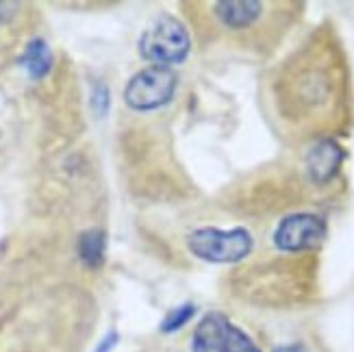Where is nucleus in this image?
<instances>
[{"label":"nucleus","mask_w":354,"mask_h":352,"mask_svg":"<svg viewBox=\"0 0 354 352\" xmlns=\"http://www.w3.org/2000/svg\"><path fill=\"white\" fill-rule=\"evenodd\" d=\"M189 250L209 263H237L243 261L254 248V239L250 231L237 226V228H215L205 226L194 231L187 239Z\"/></svg>","instance_id":"f257e3e1"},{"label":"nucleus","mask_w":354,"mask_h":352,"mask_svg":"<svg viewBox=\"0 0 354 352\" xmlns=\"http://www.w3.org/2000/svg\"><path fill=\"white\" fill-rule=\"evenodd\" d=\"M192 41L185 24L172 15H159L140 39V53L152 64L167 68L170 64H180L189 55Z\"/></svg>","instance_id":"f03ea898"},{"label":"nucleus","mask_w":354,"mask_h":352,"mask_svg":"<svg viewBox=\"0 0 354 352\" xmlns=\"http://www.w3.org/2000/svg\"><path fill=\"white\" fill-rule=\"evenodd\" d=\"M192 352H261V350L226 315L209 313L194 331Z\"/></svg>","instance_id":"7ed1b4c3"},{"label":"nucleus","mask_w":354,"mask_h":352,"mask_svg":"<svg viewBox=\"0 0 354 352\" xmlns=\"http://www.w3.org/2000/svg\"><path fill=\"white\" fill-rule=\"evenodd\" d=\"M335 83L337 81L333 79V70L328 66H322V61L306 66L304 61V66L294 72V81L289 83L291 96L285 100H289L291 106L302 113H306V109L315 111L319 106L330 104Z\"/></svg>","instance_id":"20e7f679"},{"label":"nucleus","mask_w":354,"mask_h":352,"mask_svg":"<svg viewBox=\"0 0 354 352\" xmlns=\"http://www.w3.org/2000/svg\"><path fill=\"white\" fill-rule=\"evenodd\" d=\"M176 76L170 68L150 66L137 72L124 89V100L135 111L159 109L174 96Z\"/></svg>","instance_id":"39448f33"},{"label":"nucleus","mask_w":354,"mask_h":352,"mask_svg":"<svg viewBox=\"0 0 354 352\" xmlns=\"http://www.w3.org/2000/svg\"><path fill=\"white\" fill-rule=\"evenodd\" d=\"M326 239V222L313 213H294L281 220L274 231V246L281 252H304Z\"/></svg>","instance_id":"423d86ee"},{"label":"nucleus","mask_w":354,"mask_h":352,"mask_svg":"<svg viewBox=\"0 0 354 352\" xmlns=\"http://www.w3.org/2000/svg\"><path fill=\"white\" fill-rule=\"evenodd\" d=\"M211 13L215 22L230 33H243L261 24L263 15L268 13L266 3H254V0H226V3H213Z\"/></svg>","instance_id":"0eeeda50"},{"label":"nucleus","mask_w":354,"mask_h":352,"mask_svg":"<svg viewBox=\"0 0 354 352\" xmlns=\"http://www.w3.org/2000/svg\"><path fill=\"white\" fill-rule=\"evenodd\" d=\"M346 152L335 140H319L306 152V172L315 183H328L344 163Z\"/></svg>","instance_id":"6e6552de"},{"label":"nucleus","mask_w":354,"mask_h":352,"mask_svg":"<svg viewBox=\"0 0 354 352\" xmlns=\"http://www.w3.org/2000/svg\"><path fill=\"white\" fill-rule=\"evenodd\" d=\"M22 61H24V66H26L28 74L33 76V79H41V76L48 74L50 64H53V57H50L48 44L41 41V39L30 41Z\"/></svg>","instance_id":"1a4fd4ad"},{"label":"nucleus","mask_w":354,"mask_h":352,"mask_svg":"<svg viewBox=\"0 0 354 352\" xmlns=\"http://www.w3.org/2000/svg\"><path fill=\"white\" fill-rule=\"evenodd\" d=\"M79 252H81V259L91 266L96 268L102 263V254H104V239L98 231H91V233H85L79 241Z\"/></svg>","instance_id":"9d476101"},{"label":"nucleus","mask_w":354,"mask_h":352,"mask_svg":"<svg viewBox=\"0 0 354 352\" xmlns=\"http://www.w3.org/2000/svg\"><path fill=\"white\" fill-rule=\"evenodd\" d=\"M194 304H183V307H178V309H174L172 313H167V317H165V322H163V333H174V331H178L183 324H187L189 319H192V315H194Z\"/></svg>","instance_id":"9b49d317"},{"label":"nucleus","mask_w":354,"mask_h":352,"mask_svg":"<svg viewBox=\"0 0 354 352\" xmlns=\"http://www.w3.org/2000/svg\"><path fill=\"white\" fill-rule=\"evenodd\" d=\"M94 106H96V111L100 115L106 113V106H109V91H106L104 85H98V89H96V94H94Z\"/></svg>","instance_id":"f8f14e48"},{"label":"nucleus","mask_w":354,"mask_h":352,"mask_svg":"<svg viewBox=\"0 0 354 352\" xmlns=\"http://www.w3.org/2000/svg\"><path fill=\"white\" fill-rule=\"evenodd\" d=\"M115 342H118V335H109V337H106L104 342H102V346H100V350H96V352H109L113 346H115Z\"/></svg>","instance_id":"ddd939ff"},{"label":"nucleus","mask_w":354,"mask_h":352,"mask_svg":"<svg viewBox=\"0 0 354 352\" xmlns=\"http://www.w3.org/2000/svg\"><path fill=\"white\" fill-rule=\"evenodd\" d=\"M279 352H300L298 348H281Z\"/></svg>","instance_id":"4468645a"}]
</instances>
